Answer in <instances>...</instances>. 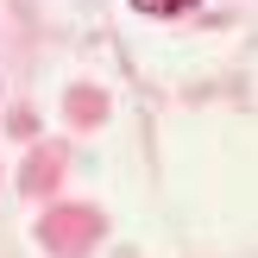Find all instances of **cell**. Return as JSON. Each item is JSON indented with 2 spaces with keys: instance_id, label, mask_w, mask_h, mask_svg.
I'll use <instances>...</instances> for the list:
<instances>
[{
  "instance_id": "1",
  "label": "cell",
  "mask_w": 258,
  "mask_h": 258,
  "mask_svg": "<svg viewBox=\"0 0 258 258\" xmlns=\"http://www.w3.org/2000/svg\"><path fill=\"white\" fill-rule=\"evenodd\" d=\"M202 0H133V13H151V19H176V13H196Z\"/></svg>"
}]
</instances>
